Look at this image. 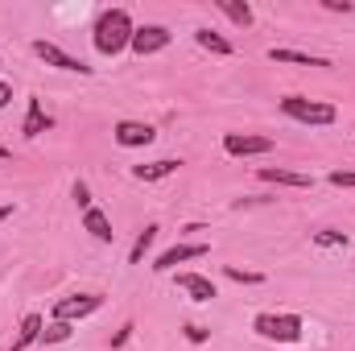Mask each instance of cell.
Returning <instances> with one entry per match:
<instances>
[{"mask_svg":"<svg viewBox=\"0 0 355 351\" xmlns=\"http://www.w3.org/2000/svg\"><path fill=\"white\" fill-rule=\"evenodd\" d=\"M132 33H137V25H132L128 8H103V12H99V21H95L91 42H95V50H99L103 58H116V54H124V50H128Z\"/></svg>","mask_w":355,"mask_h":351,"instance_id":"6da1fadb","label":"cell"},{"mask_svg":"<svg viewBox=\"0 0 355 351\" xmlns=\"http://www.w3.org/2000/svg\"><path fill=\"white\" fill-rule=\"evenodd\" d=\"M257 178H261V182H268V186H289V190H310V186H314V178H310V174L281 170V166H261V170H257Z\"/></svg>","mask_w":355,"mask_h":351,"instance_id":"9c48e42d","label":"cell"},{"mask_svg":"<svg viewBox=\"0 0 355 351\" xmlns=\"http://www.w3.org/2000/svg\"><path fill=\"white\" fill-rule=\"evenodd\" d=\"M71 198H75V207H79V211H91V207H95V203H91V186L83 182V178L71 186Z\"/></svg>","mask_w":355,"mask_h":351,"instance_id":"603a6c76","label":"cell"},{"mask_svg":"<svg viewBox=\"0 0 355 351\" xmlns=\"http://www.w3.org/2000/svg\"><path fill=\"white\" fill-rule=\"evenodd\" d=\"M132 331H137V327H132V323H124V327H120V331H116V335H112V351L128 348V339H132Z\"/></svg>","mask_w":355,"mask_h":351,"instance_id":"484cf974","label":"cell"},{"mask_svg":"<svg viewBox=\"0 0 355 351\" xmlns=\"http://www.w3.org/2000/svg\"><path fill=\"white\" fill-rule=\"evenodd\" d=\"M215 8L227 17V21H236L240 29H248L252 21H257V12H252V4H244V0H215Z\"/></svg>","mask_w":355,"mask_h":351,"instance_id":"e0dca14e","label":"cell"},{"mask_svg":"<svg viewBox=\"0 0 355 351\" xmlns=\"http://www.w3.org/2000/svg\"><path fill=\"white\" fill-rule=\"evenodd\" d=\"M310 240H314L318 248H347V236H343V232H335V228H322V232H310Z\"/></svg>","mask_w":355,"mask_h":351,"instance_id":"44dd1931","label":"cell"},{"mask_svg":"<svg viewBox=\"0 0 355 351\" xmlns=\"http://www.w3.org/2000/svg\"><path fill=\"white\" fill-rule=\"evenodd\" d=\"M322 4H327L331 12H355V4H352V0H322Z\"/></svg>","mask_w":355,"mask_h":351,"instance_id":"4316f807","label":"cell"},{"mask_svg":"<svg viewBox=\"0 0 355 351\" xmlns=\"http://www.w3.org/2000/svg\"><path fill=\"white\" fill-rule=\"evenodd\" d=\"M194 42H198L202 50H211V54H219V58H227V54L236 50V46H232V42H227L223 33H215V29H207V25H202V29H194Z\"/></svg>","mask_w":355,"mask_h":351,"instance_id":"ac0fdd59","label":"cell"},{"mask_svg":"<svg viewBox=\"0 0 355 351\" xmlns=\"http://www.w3.org/2000/svg\"><path fill=\"white\" fill-rule=\"evenodd\" d=\"M252 331L268 343H302L306 323H302V314H257Z\"/></svg>","mask_w":355,"mask_h":351,"instance_id":"3957f363","label":"cell"},{"mask_svg":"<svg viewBox=\"0 0 355 351\" xmlns=\"http://www.w3.org/2000/svg\"><path fill=\"white\" fill-rule=\"evenodd\" d=\"M99 306H103V293H75V298H62V302L54 306V323H79V318H91Z\"/></svg>","mask_w":355,"mask_h":351,"instance_id":"52a82bcc","label":"cell"},{"mask_svg":"<svg viewBox=\"0 0 355 351\" xmlns=\"http://www.w3.org/2000/svg\"><path fill=\"white\" fill-rule=\"evenodd\" d=\"M178 170H182L178 157H157V162H149V166H132V178H137V182H162V178H174Z\"/></svg>","mask_w":355,"mask_h":351,"instance_id":"4fadbf2b","label":"cell"},{"mask_svg":"<svg viewBox=\"0 0 355 351\" xmlns=\"http://www.w3.org/2000/svg\"><path fill=\"white\" fill-rule=\"evenodd\" d=\"M50 128V116L42 112V99L37 95H29V112H25V124H21V137L25 141H33V137H42Z\"/></svg>","mask_w":355,"mask_h":351,"instance_id":"9a60e30c","label":"cell"},{"mask_svg":"<svg viewBox=\"0 0 355 351\" xmlns=\"http://www.w3.org/2000/svg\"><path fill=\"white\" fill-rule=\"evenodd\" d=\"M281 112L297 124H310V128H327L339 120V108L327 103V99H306V95H285L281 99Z\"/></svg>","mask_w":355,"mask_h":351,"instance_id":"7a4b0ae2","label":"cell"},{"mask_svg":"<svg viewBox=\"0 0 355 351\" xmlns=\"http://www.w3.org/2000/svg\"><path fill=\"white\" fill-rule=\"evenodd\" d=\"M50 351H58V348H50Z\"/></svg>","mask_w":355,"mask_h":351,"instance_id":"f546056e","label":"cell"},{"mask_svg":"<svg viewBox=\"0 0 355 351\" xmlns=\"http://www.w3.org/2000/svg\"><path fill=\"white\" fill-rule=\"evenodd\" d=\"M277 149L272 137H257V132H227L223 137V153L227 157H265Z\"/></svg>","mask_w":355,"mask_h":351,"instance_id":"5b68a950","label":"cell"},{"mask_svg":"<svg viewBox=\"0 0 355 351\" xmlns=\"http://www.w3.org/2000/svg\"><path fill=\"white\" fill-rule=\"evenodd\" d=\"M71 335H75V327H71V323H50V327L42 331V339H37V343H42V351H50V348H58V343H67Z\"/></svg>","mask_w":355,"mask_h":351,"instance_id":"ffe728a7","label":"cell"},{"mask_svg":"<svg viewBox=\"0 0 355 351\" xmlns=\"http://www.w3.org/2000/svg\"><path fill=\"white\" fill-rule=\"evenodd\" d=\"M327 182H331V186H347V190H355V170H331Z\"/></svg>","mask_w":355,"mask_h":351,"instance_id":"cb8c5ba5","label":"cell"},{"mask_svg":"<svg viewBox=\"0 0 355 351\" xmlns=\"http://www.w3.org/2000/svg\"><path fill=\"white\" fill-rule=\"evenodd\" d=\"M12 211H17V207H12V203H0V223H4V219H8V215H12Z\"/></svg>","mask_w":355,"mask_h":351,"instance_id":"f1b7e54d","label":"cell"},{"mask_svg":"<svg viewBox=\"0 0 355 351\" xmlns=\"http://www.w3.org/2000/svg\"><path fill=\"white\" fill-rule=\"evenodd\" d=\"M182 335H186L190 343H207V339H211V331H207V327H198V323H186V327H182Z\"/></svg>","mask_w":355,"mask_h":351,"instance_id":"d4e9b609","label":"cell"},{"mask_svg":"<svg viewBox=\"0 0 355 351\" xmlns=\"http://www.w3.org/2000/svg\"><path fill=\"white\" fill-rule=\"evenodd\" d=\"M178 289H182V293H190L194 302H211V298H219L215 281H211V277H202V273H178Z\"/></svg>","mask_w":355,"mask_h":351,"instance_id":"8fae6325","label":"cell"},{"mask_svg":"<svg viewBox=\"0 0 355 351\" xmlns=\"http://www.w3.org/2000/svg\"><path fill=\"white\" fill-rule=\"evenodd\" d=\"M33 54L46 62V67H54V71H67V75H91L95 67H87V62H79V58H71L58 42H46V37H37L33 42Z\"/></svg>","mask_w":355,"mask_h":351,"instance_id":"277c9868","label":"cell"},{"mask_svg":"<svg viewBox=\"0 0 355 351\" xmlns=\"http://www.w3.org/2000/svg\"><path fill=\"white\" fill-rule=\"evenodd\" d=\"M8 103H12V83H4V79H0V112H4Z\"/></svg>","mask_w":355,"mask_h":351,"instance_id":"83f0119b","label":"cell"},{"mask_svg":"<svg viewBox=\"0 0 355 351\" xmlns=\"http://www.w3.org/2000/svg\"><path fill=\"white\" fill-rule=\"evenodd\" d=\"M157 232H162L157 223H149L145 232H137V240H132V248H128V264H141V261H145V252L153 248V240H157Z\"/></svg>","mask_w":355,"mask_h":351,"instance_id":"d6986e66","label":"cell"},{"mask_svg":"<svg viewBox=\"0 0 355 351\" xmlns=\"http://www.w3.org/2000/svg\"><path fill=\"white\" fill-rule=\"evenodd\" d=\"M42 331H46V318L29 310V314L21 318V331H17V339L8 343V351H25V348H33V343L42 339Z\"/></svg>","mask_w":355,"mask_h":351,"instance_id":"7c38bea8","label":"cell"},{"mask_svg":"<svg viewBox=\"0 0 355 351\" xmlns=\"http://www.w3.org/2000/svg\"><path fill=\"white\" fill-rule=\"evenodd\" d=\"M153 124H145V120H116V128H112V141L120 145V149H145V145H153Z\"/></svg>","mask_w":355,"mask_h":351,"instance_id":"ba28073f","label":"cell"},{"mask_svg":"<svg viewBox=\"0 0 355 351\" xmlns=\"http://www.w3.org/2000/svg\"><path fill=\"white\" fill-rule=\"evenodd\" d=\"M207 252H211V244H174V248H166V252L153 261V268H157V273H170L174 264L198 261V257H207Z\"/></svg>","mask_w":355,"mask_h":351,"instance_id":"30bf717a","label":"cell"},{"mask_svg":"<svg viewBox=\"0 0 355 351\" xmlns=\"http://www.w3.org/2000/svg\"><path fill=\"white\" fill-rule=\"evenodd\" d=\"M268 58L272 62H293V67H331V58H318V54H306V50H289V46H272Z\"/></svg>","mask_w":355,"mask_h":351,"instance_id":"5bb4252c","label":"cell"},{"mask_svg":"<svg viewBox=\"0 0 355 351\" xmlns=\"http://www.w3.org/2000/svg\"><path fill=\"white\" fill-rule=\"evenodd\" d=\"M170 42H174V33H170L166 25H137V33H132L128 50H132L137 58H149V54L170 50Z\"/></svg>","mask_w":355,"mask_h":351,"instance_id":"8992f818","label":"cell"},{"mask_svg":"<svg viewBox=\"0 0 355 351\" xmlns=\"http://www.w3.org/2000/svg\"><path fill=\"white\" fill-rule=\"evenodd\" d=\"M83 232H91L99 244H112V240H116V232H112V223H107V215H103L99 207L83 211Z\"/></svg>","mask_w":355,"mask_h":351,"instance_id":"2e32d148","label":"cell"},{"mask_svg":"<svg viewBox=\"0 0 355 351\" xmlns=\"http://www.w3.org/2000/svg\"><path fill=\"white\" fill-rule=\"evenodd\" d=\"M223 273H227L232 281H240V285H261V281H265V273H257V268H240V264H227Z\"/></svg>","mask_w":355,"mask_h":351,"instance_id":"7402d4cb","label":"cell"}]
</instances>
